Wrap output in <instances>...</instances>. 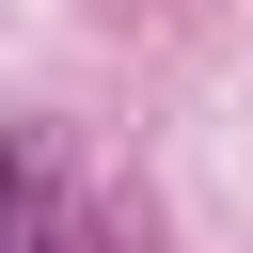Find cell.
Wrapping results in <instances>:
<instances>
[{
    "label": "cell",
    "mask_w": 253,
    "mask_h": 253,
    "mask_svg": "<svg viewBox=\"0 0 253 253\" xmlns=\"http://www.w3.org/2000/svg\"><path fill=\"white\" fill-rule=\"evenodd\" d=\"M47 206H63L47 142H32V126H0V253H32V237H47Z\"/></svg>",
    "instance_id": "obj_1"
}]
</instances>
